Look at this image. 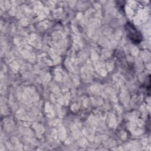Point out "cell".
Here are the masks:
<instances>
[{
	"label": "cell",
	"instance_id": "cell-1",
	"mask_svg": "<svg viewBox=\"0 0 151 151\" xmlns=\"http://www.w3.org/2000/svg\"><path fill=\"white\" fill-rule=\"evenodd\" d=\"M127 35L133 43L139 44L142 40V36L140 32L131 22H127L126 24Z\"/></svg>",
	"mask_w": 151,
	"mask_h": 151
}]
</instances>
